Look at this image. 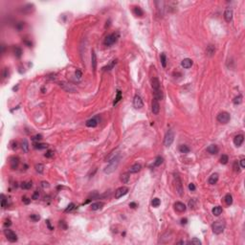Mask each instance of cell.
I'll return each instance as SVG.
<instances>
[{"label":"cell","instance_id":"obj_1","mask_svg":"<svg viewBox=\"0 0 245 245\" xmlns=\"http://www.w3.org/2000/svg\"><path fill=\"white\" fill-rule=\"evenodd\" d=\"M225 227H226V223H225L224 220H216V221H214L213 223L212 230H213V232L214 234L219 235V234H221L224 231Z\"/></svg>","mask_w":245,"mask_h":245},{"label":"cell","instance_id":"obj_2","mask_svg":"<svg viewBox=\"0 0 245 245\" xmlns=\"http://www.w3.org/2000/svg\"><path fill=\"white\" fill-rule=\"evenodd\" d=\"M119 163H120V156L118 155V156H115L111 161H109L108 166L104 168V172H105V173H111V172H113V171L117 168Z\"/></svg>","mask_w":245,"mask_h":245},{"label":"cell","instance_id":"obj_3","mask_svg":"<svg viewBox=\"0 0 245 245\" xmlns=\"http://www.w3.org/2000/svg\"><path fill=\"white\" fill-rule=\"evenodd\" d=\"M119 39V34L118 33H112L110 35H108L105 39H104V41H103V44L105 46H110L112 44H114L116 41L118 40Z\"/></svg>","mask_w":245,"mask_h":245},{"label":"cell","instance_id":"obj_4","mask_svg":"<svg viewBox=\"0 0 245 245\" xmlns=\"http://www.w3.org/2000/svg\"><path fill=\"white\" fill-rule=\"evenodd\" d=\"M174 140V132L172 130H168L166 135H165V139H164V145L166 147H169Z\"/></svg>","mask_w":245,"mask_h":245},{"label":"cell","instance_id":"obj_5","mask_svg":"<svg viewBox=\"0 0 245 245\" xmlns=\"http://www.w3.org/2000/svg\"><path fill=\"white\" fill-rule=\"evenodd\" d=\"M217 121L219 122H221V123H227V122L230 121V119H231V116H230V114L228 113V112H226V111H222V112H220L218 115H217Z\"/></svg>","mask_w":245,"mask_h":245},{"label":"cell","instance_id":"obj_6","mask_svg":"<svg viewBox=\"0 0 245 245\" xmlns=\"http://www.w3.org/2000/svg\"><path fill=\"white\" fill-rule=\"evenodd\" d=\"M174 179L176 181V184H175V187H176V191L178 193V194L180 196H182L184 194V189H183V185H182V181L180 179V177L178 175H174Z\"/></svg>","mask_w":245,"mask_h":245},{"label":"cell","instance_id":"obj_7","mask_svg":"<svg viewBox=\"0 0 245 245\" xmlns=\"http://www.w3.org/2000/svg\"><path fill=\"white\" fill-rule=\"evenodd\" d=\"M4 234H5V236H6V238L8 239L9 241H11V242H15V241L17 240V236H16V234H15L13 231L9 230V229H6V230H4Z\"/></svg>","mask_w":245,"mask_h":245},{"label":"cell","instance_id":"obj_8","mask_svg":"<svg viewBox=\"0 0 245 245\" xmlns=\"http://www.w3.org/2000/svg\"><path fill=\"white\" fill-rule=\"evenodd\" d=\"M128 191H129V190H128L127 187H121V188L117 189L116 192H115V198H116V199H119V198L122 197L123 195H125V194L128 193Z\"/></svg>","mask_w":245,"mask_h":245},{"label":"cell","instance_id":"obj_9","mask_svg":"<svg viewBox=\"0 0 245 245\" xmlns=\"http://www.w3.org/2000/svg\"><path fill=\"white\" fill-rule=\"evenodd\" d=\"M133 105L135 106V108H142L144 106V103H143V100L142 98L139 96V95H135L134 97V100H133Z\"/></svg>","mask_w":245,"mask_h":245},{"label":"cell","instance_id":"obj_10","mask_svg":"<svg viewBox=\"0 0 245 245\" xmlns=\"http://www.w3.org/2000/svg\"><path fill=\"white\" fill-rule=\"evenodd\" d=\"M151 110H152V113L157 115L160 111V105H159V103H158V100L153 98L152 100V103H151Z\"/></svg>","mask_w":245,"mask_h":245},{"label":"cell","instance_id":"obj_11","mask_svg":"<svg viewBox=\"0 0 245 245\" xmlns=\"http://www.w3.org/2000/svg\"><path fill=\"white\" fill-rule=\"evenodd\" d=\"M243 141H244V136H243L242 134H239V135H237V136L234 138V144H235L237 147H240V146L242 145Z\"/></svg>","mask_w":245,"mask_h":245},{"label":"cell","instance_id":"obj_12","mask_svg":"<svg viewBox=\"0 0 245 245\" xmlns=\"http://www.w3.org/2000/svg\"><path fill=\"white\" fill-rule=\"evenodd\" d=\"M193 60H192L191 58H184V59L182 60V62H181L182 67H184L185 69L191 68V67L193 66Z\"/></svg>","mask_w":245,"mask_h":245},{"label":"cell","instance_id":"obj_13","mask_svg":"<svg viewBox=\"0 0 245 245\" xmlns=\"http://www.w3.org/2000/svg\"><path fill=\"white\" fill-rule=\"evenodd\" d=\"M91 64H92L93 71H94V73H95V71H96V69H97V56H96L95 51H92V55H91Z\"/></svg>","mask_w":245,"mask_h":245},{"label":"cell","instance_id":"obj_14","mask_svg":"<svg viewBox=\"0 0 245 245\" xmlns=\"http://www.w3.org/2000/svg\"><path fill=\"white\" fill-rule=\"evenodd\" d=\"M174 208H175V210H176L177 212H180V213L185 212L186 209H187L186 205L184 204V203H182V202H176V203L174 204Z\"/></svg>","mask_w":245,"mask_h":245},{"label":"cell","instance_id":"obj_15","mask_svg":"<svg viewBox=\"0 0 245 245\" xmlns=\"http://www.w3.org/2000/svg\"><path fill=\"white\" fill-rule=\"evenodd\" d=\"M151 86H152L154 91L160 90V82L157 78H152L151 79Z\"/></svg>","mask_w":245,"mask_h":245},{"label":"cell","instance_id":"obj_16","mask_svg":"<svg viewBox=\"0 0 245 245\" xmlns=\"http://www.w3.org/2000/svg\"><path fill=\"white\" fill-rule=\"evenodd\" d=\"M224 18L227 22H230L233 19V11L231 9H227L224 13Z\"/></svg>","mask_w":245,"mask_h":245},{"label":"cell","instance_id":"obj_17","mask_svg":"<svg viewBox=\"0 0 245 245\" xmlns=\"http://www.w3.org/2000/svg\"><path fill=\"white\" fill-rule=\"evenodd\" d=\"M218 150L219 149H218V147L216 145H211L207 148V151L211 154H216V153H218Z\"/></svg>","mask_w":245,"mask_h":245},{"label":"cell","instance_id":"obj_18","mask_svg":"<svg viewBox=\"0 0 245 245\" xmlns=\"http://www.w3.org/2000/svg\"><path fill=\"white\" fill-rule=\"evenodd\" d=\"M217 181H218V174H217V173L212 174V175L210 176L209 180H208V182H209L210 185H214V184L217 183Z\"/></svg>","mask_w":245,"mask_h":245},{"label":"cell","instance_id":"obj_19","mask_svg":"<svg viewBox=\"0 0 245 245\" xmlns=\"http://www.w3.org/2000/svg\"><path fill=\"white\" fill-rule=\"evenodd\" d=\"M141 165L138 163L134 164V165H132L131 167H130V168H129V172H131V173H136V172H138V171H140L141 170Z\"/></svg>","mask_w":245,"mask_h":245},{"label":"cell","instance_id":"obj_20","mask_svg":"<svg viewBox=\"0 0 245 245\" xmlns=\"http://www.w3.org/2000/svg\"><path fill=\"white\" fill-rule=\"evenodd\" d=\"M98 125V120L96 118H92L86 122V126L88 127H96Z\"/></svg>","mask_w":245,"mask_h":245},{"label":"cell","instance_id":"obj_21","mask_svg":"<svg viewBox=\"0 0 245 245\" xmlns=\"http://www.w3.org/2000/svg\"><path fill=\"white\" fill-rule=\"evenodd\" d=\"M103 202H95L93 204H91V210L92 211H97V210H100L103 207Z\"/></svg>","mask_w":245,"mask_h":245},{"label":"cell","instance_id":"obj_22","mask_svg":"<svg viewBox=\"0 0 245 245\" xmlns=\"http://www.w3.org/2000/svg\"><path fill=\"white\" fill-rule=\"evenodd\" d=\"M18 163H19V159H18L17 157H13V158H11V167H12L13 169H14V168H17Z\"/></svg>","mask_w":245,"mask_h":245},{"label":"cell","instance_id":"obj_23","mask_svg":"<svg viewBox=\"0 0 245 245\" xmlns=\"http://www.w3.org/2000/svg\"><path fill=\"white\" fill-rule=\"evenodd\" d=\"M133 13H134L135 15H137V16H139V17H141V16L144 15V12H143V10H142L140 7H134Z\"/></svg>","mask_w":245,"mask_h":245},{"label":"cell","instance_id":"obj_24","mask_svg":"<svg viewBox=\"0 0 245 245\" xmlns=\"http://www.w3.org/2000/svg\"><path fill=\"white\" fill-rule=\"evenodd\" d=\"M212 213H213V215L218 216V215H219V214H221V213H222V208H221L220 206H215V207L213 209Z\"/></svg>","mask_w":245,"mask_h":245},{"label":"cell","instance_id":"obj_25","mask_svg":"<svg viewBox=\"0 0 245 245\" xmlns=\"http://www.w3.org/2000/svg\"><path fill=\"white\" fill-rule=\"evenodd\" d=\"M190 150H191L190 148L188 146H186V145H182V146L179 147V151L181 153H189Z\"/></svg>","mask_w":245,"mask_h":245},{"label":"cell","instance_id":"obj_26","mask_svg":"<svg viewBox=\"0 0 245 245\" xmlns=\"http://www.w3.org/2000/svg\"><path fill=\"white\" fill-rule=\"evenodd\" d=\"M129 178H130V176H129V173H128V172L122 173V176H121V180L122 181V183H124V184H126V183L129 182Z\"/></svg>","mask_w":245,"mask_h":245},{"label":"cell","instance_id":"obj_27","mask_svg":"<svg viewBox=\"0 0 245 245\" xmlns=\"http://www.w3.org/2000/svg\"><path fill=\"white\" fill-rule=\"evenodd\" d=\"M214 51H215V49H214V46H213V45H209V46L207 47V49H206V53H207L209 56H213V55L214 54Z\"/></svg>","mask_w":245,"mask_h":245},{"label":"cell","instance_id":"obj_28","mask_svg":"<svg viewBox=\"0 0 245 245\" xmlns=\"http://www.w3.org/2000/svg\"><path fill=\"white\" fill-rule=\"evenodd\" d=\"M225 202H226V204L227 205H232L233 203V196L230 194V193H227L226 195H225Z\"/></svg>","mask_w":245,"mask_h":245},{"label":"cell","instance_id":"obj_29","mask_svg":"<svg viewBox=\"0 0 245 245\" xmlns=\"http://www.w3.org/2000/svg\"><path fill=\"white\" fill-rule=\"evenodd\" d=\"M47 147H48L47 144H41V143H36L34 145V148L37 149H43V148H46Z\"/></svg>","mask_w":245,"mask_h":245},{"label":"cell","instance_id":"obj_30","mask_svg":"<svg viewBox=\"0 0 245 245\" xmlns=\"http://www.w3.org/2000/svg\"><path fill=\"white\" fill-rule=\"evenodd\" d=\"M121 99H122V92H121L120 90H118V91H117V96H116L115 101H114V103H113V105H116V104L121 101Z\"/></svg>","mask_w":245,"mask_h":245},{"label":"cell","instance_id":"obj_31","mask_svg":"<svg viewBox=\"0 0 245 245\" xmlns=\"http://www.w3.org/2000/svg\"><path fill=\"white\" fill-rule=\"evenodd\" d=\"M160 59H161V64L164 68L167 66V57L165 55V53H162L161 56H160Z\"/></svg>","mask_w":245,"mask_h":245},{"label":"cell","instance_id":"obj_32","mask_svg":"<svg viewBox=\"0 0 245 245\" xmlns=\"http://www.w3.org/2000/svg\"><path fill=\"white\" fill-rule=\"evenodd\" d=\"M22 149L24 152H28V150H29V144L26 139L23 140V142H22Z\"/></svg>","mask_w":245,"mask_h":245},{"label":"cell","instance_id":"obj_33","mask_svg":"<svg viewBox=\"0 0 245 245\" xmlns=\"http://www.w3.org/2000/svg\"><path fill=\"white\" fill-rule=\"evenodd\" d=\"M21 188L24 189V190H29L32 188V182H23L21 183Z\"/></svg>","mask_w":245,"mask_h":245},{"label":"cell","instance_id":"obj_34","mask_svg":"<svg viewBox=\"0 0 245 245\" xmlns=\"http://www.w3.org/2000/svg\"><path fill=\"white\" fill-rule=\"evenodd\" d=\"M13 53H14V56L16 58H20L21 55H22V50L19 48V47H15L14 50H13Z\"/></svg>","mask_w":245,"mask_h":245},{"label":"cell","instance_id":"obj_35","mask_svg":"<svg viewBox=\"0 0 245 245\" xmlns=\"http://www.w3.org/2000/svg\"><path fill=\"white\" fill-rule=\"evenodd\" d=\"M163 157H161V156H158V157H156V159H155V161H154V167H159V166H161V164L163 163Z\"/></svg>","mask_w":245,"mask_h":245},{"label":"cell","instance_id":"obj_36","mask_svg":"<svg viewBox=\"0 0 245 245\" xmlns=\"http://www.w3.org/2000/svg\"><path fill=\"white\" fill-rule=\"evenodd\" d=\"M228 161H229V157H228V155H226V154H223L221 157H220V163L223 164V165H226V164L228 163Z\"/></svg>","mask_w":245,"mask_h":245},{"label":"cell","instance_id":"obj_37","mask_svg":"<svg viewBox=\"0 0 245 245\" xmlns=\"http://www.w3.org/2000/svg\"><path fill=\"white\" fill-rule=\"evenodd\" d=\"M116 62H117L116 60H112L110 64H108L107 66H105V67H103V71H106V70H111V69L114 67V65L116 64Z\"/></svg>","mask_w":245,"mask_h":245},{"label":"cell","instance_id":"obj_38","mask_svg":"<svg viewBox=\"0 0 245 245\" xmlns=\"http://www.w3.org/2000/svg\"><path fill=\"white\" fill-rule=\"evenodd\" d=\"M233 102H234L235 104H239V103H241V102H242V96H241V95L237 96V97L234 99Z\"/></svg>","mask_w":245,"mask_h":245},{"label":"cell","instance_id":"obj_39","mask_svg":"<svg viewBox=\"0 0 245 245\" xmlns=\"http://www.w3.org/2000/svg\"><path fill=\"white\" fill-rule=\"evenodd\" d=\"M151 204L153 207H158L159 205L161 204V201H160V199L159 198H157V197H155V198H153V200H152V202H151Z\"/></svg>","mask_w":245,"mask_h":245},{"label":"cell","instance_id":"obj_40","mask_svg":"<svg viewBox=\"0 0 245 245\" xmlns=\"http://www.w3.org/2000/svg\"><path fill=\"white\" fill-rule=\"evenodd\" d=\"M43 168H44V166L42 164H38L36 165V170L39 173H42L43 172Z\"/></svg>","mask_w":245,"mask_h":245},{"label":"cell","instance_id":"obj_41","mask_svg":"<svg viewBox=\"0 0 245 245\" xmlns=\"http://www.w3.org/2000/svg\"><path fill=\"white\" fill-rule=\"evenodd\" d=\"M188 243H191V244H194V245H200L201 244V241H200L199 239H197L196 238H194V239H193L191 241H189Z\"/></svg>","mask_w":245,"mask_h":245},{"label":"cell","instance_id":"obj_42","mask_svg":"<svg viewBox=\"0 0 245 245\" xmlns=\"http://www.w3.org/2000/svg\"><path fill=\"white\" fill-rule=\"evenodd\" d=\"M74 209H75V204H74V203H70V204L68 205V207L65 209V212L68 213V212H71V211L74 210Z\"/></svg>","mask_w":245,"mask_h":245},{"label":"cell","instance_id":"obj_43","mask_svg":"<svg viewBox=\"0 0 245 245\" xmlns=\"http://www.w3.org/2000/svg\"><path fill=\"white\" fill-rule=\"evenodd\" d=\"M44 156L46 157V158H51V157H53L54 156V152L52 151V150H47V152L44 154Z\"/></svg>","mask_w":245,"mask_h":245},{"label":"cell","instance_id":"obj_44","mask_svg":"<svg viewBox=\"0 0 245 245\" xmlns=\"http://www.w3.org/2000/svg\"><path fill=\"white\" fill-rule=\"evenodd\" d=\"M31 219L32 220H34V221H39V219H40V216L39 215V214H31Z\"/></svg>","mask_w":245,"mask_h":245},{"label":"cell","instance_id":"obj_45","mask_svg":"<svg viewBox=\"0 0 245 245\" xmlns=\"http://www.w3.org/2000/svg\"><path fill=\"white\" fill-rule=\"evenodd\" d=\"M23 27H24V22H19V23H17V25H16V29H17L18 31H21V30L23 29Z\"/></svg>","mask_w":245,"mask_h":245},{"label":"cell","instance_id":"obj_46","mask_svg":"<svg viewBox=\"0 0 245 245\" xmlns=\"http://www.w3.org/2000/svg\"><path fill=\"white\" fill-rule=\"evenodd\" d=\"M39 193L38 191H36V192L34 193L33 196H32V199H34V200H37V199H39Z\"/></svg>","mask_w":245,"mask_h":245},{"label":"cell","instance_id":"obj_47","mask_svg":"<svg viewBox=\"0 0 245 245\" xmlns=\"http://www.w3.org/2000/svg\"><path fill=\"white\" fill-rule=\"evenodd\" d=\"M2 76L3 78H7L9 76V71H8V68H4L3 70V73H2Z\"/></svg>","mask_w":245,"mask_h":245},{"label":"cell","instance_id":"obj_48","mask_svg":"<svg viewBox=\"0 0 245 245\" xmlns=\"http://www.w3.org/2000/svg\"><path fill=\"white\" fill-rule=\"evenodd\" d=\"M233 168H234V170H235V171H239V163H238L237 161L234 163Z\"/></svg>","mask_w":245,"mask_h":245},{"label":"cell","instance_id":"obj_49","mask_svg":"<svg viewBox=\"0 0 245 245\" xmlns=\"http://www.w3.org/2000/svg\"><path fill=\"white\" fill-rule=\"evenodd\" d=\"M42 139V136H41L40 134H39V135H36V136H34L33 138H32V140L33 141H39Z\"/></svg>","mask_w":245,"mask_h":245},{"label":"cell","instance_id":"obj_50","mask_svg":"<svg viewBox=\"0 0 245 245\" xmlns=\"http://www.w3.org/2000/svg\"><path fill=\"white\" fill-rule=\"evenodd\" d=\"M11 225H12V221L10 219H6L5 222H4V226L5 227H10Z\"/></svg>","mask_w":245,"mask_h":245},{"label":"cell","instance_id":"obj_51","mask_svg":"<svg viewBox=\"0 0 245 245\" xmlns=\"http://www.w3.org/2000/svg\"><path fill=\"white\" fill-rule=\"evenodd\" d=\"M2 196V208H5L6 207V203H7V200H6V198H5V196H4V194H2L1 195Z\"/></svg>","mask_w":245,"mask_h":245},{"label":"cell","instance_id":"obj_52","mask_svg":"<svg viewBox=\"0 0 245 245\" xmlns=\"http://www.w3.org/2000/svg\"><path fill=\"white\" fill-rule=\"evenodd\" d=\"M189 189H190V191H192V192L195 191V186H194V184H193V183L189 184Z\"/></svg>","mask_w":245,"mask_h":245},{"label":"cell","instance_id":"obj_53","mask_svg":"<svg viewBox=\"0 0 245 245\" xmlns=\"http://www.w3.org/2000/svg\"><path fill=\"white\" fill-rule=\"evenodd\" d=\"M22 201L25 203V204H29L30 202H31V200L29 199V198H27L26 196H24V197H22Z\"/></svg>","mask_w":245,"mask_h":245},{"label":"cell","instance_id":"obj_54","mask_svg":"<svg viewBox=\"0 0 245 245\" xmlns=\"http://www.w3.org/2000/svg\"><path fill=\"white\" fill-rule=\"evenodd\" d=\"M59 227L63 228V229H66V228H67V226H66V224H65L64 221H59Z\"/></svg>","mask_w":245,"mask_h":245},{"label":"cell","instance_id":"obj_55","mask_svg":"<svg viewBox=\"0 0 245 245\" xmlns=\"http://www.w3.org/2000/svg\"><path fill=\"white\" fill-rule=\"evenodd\" d=\"M76 77L78 78V79H81V77H82V72H81V70H77L76 71Z\"/></svg>","mask_w":245,"mask_h":245},{"label":"cell","instance_id":"obj_56","mask_svg":"<svg viewBox=\"0 0 245 245\" xmlns=\"http://www.w3.org/2000/svg\"><path fill=\"white\" fill-rule=\"evenodd\" d=\"M12 145H13V146H12L13 149H16V148H17V143H16V142H14V141L12 142Z\"/></svg>","mask_w":245,"mask_h":245},{"label":"cell","instance_id":"obj_57","mask_svg":"<svg viewBox=\"0 0 245 245\" xmlns=\"http://www.w3.org/2000/svg\"><path fill=\"white\" fill-rule=\"evenodd\" d=\"M129 207H130V208H132V209H135V208L137 207V204H136L135 202H131V203L129 204Z\"/></svg>","mask_w":245,"mask_h":245},{"label":"cell","instance_id":"obj_58","mask_svg":"<svg viewBox=\"0 0 245 245\" xmlns=\"http://www.w3.org/2000/svg\"><path fill=\"white\" fill-rule=\"evenodd\" d=\"M187 222H188V219H187V218H182V219H181V224H182V225L187 224Z\"/></svg>","mask_w":245,"mask_h":245},{"label":"cell","instance_id":"obj_59","mask_svg":"<svg viewBox=\"0 0 245 245\" xmlns=\"http://www.w3.org/2000/svg\"><path fill=\"white\" fill-rule=\"evenodd\" d=\"M240 165H241V168H245V159H241L240 160Z\"/></svg>","mask_w":245,"mask_h":245},{"label":"cell","instance_id":"obj_60","mask_svg":"<svg viewBox=\"0 0 245 245\" xmlns=\"http://www.w3.org/2000/svg\"><path fill=\"white\" fill-rule=\"evenodd\" d=\"M24 43H25V44H26L28 47H31V46H32V42H30V41L25 40V41H24Z\"/></svg>","mask_w":245,"mask_h":245},{"label":"cell","instance_id":"obj_61","mask_svg":"<svg viewBox=\"0 0 245 245\" xmlns=\"http://www.w3.org/2000/svg\"><path fill=\"white\" fill-rule=\"evenodd\" d=\"M42 187H43V188H46V187L48 188V187H49V184H48L47 182H42Z\"/></svg>","mask_w":245,"mask_h":245},{"label":"cell","instance_id":"obj_62","mask_svg":"<svg viewBox=\"0 0 245 245\" xmlns=\"http://www.w3.org/2000/svg\"><path fill=\"white\" fill-rule=\"evenodd\" d=\"M46 223H47V225H48V227H49V229H50V230H54V228L50 225V221H49V220H47V221H46Z\"/></svg>","mask_w":245,"mask_h":245}]
</instances>
